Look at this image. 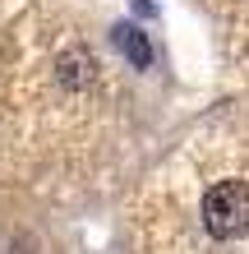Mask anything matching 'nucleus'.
I'll list each match as a JSON object with an SVG mask.
<instances>
[{
    "mask_svg": "<svg viewBox=\"0 0 249 254\" xmlns=\"http://www.w3.org/2000/svg\"><path fill=\"white\" fill-rule=\"evenodd\" d=\"M203 231L212 241H245L249 236V181L226 176L203 194Z\"/></svg>",
    "mask_w": 249,
    "mask_h": 254,
    "instance_id": "nucleus-1",
    "label": "nucleus"
},
{
    "mask_svg": "<svg viewBox=\"0 0 249 254\" xmlns=\"http://www.w3.org/2000/svg\"><path fill=\"white\" fill-rule=\"evenodd\" d=\"M111 42L120 47V56H125L134 69H148V65H152V47H148V37H143L134 23H115V28H111Z\"/></svg>",
    "mask_w": 249,
    "mask_h": 254,
    "instance_id": "nucleus-2",
    "label": "nucleus"
},
{
    "mask_svg": "<svg viewBox=\"0 0 249 254\" xmlns=\"http://www.w3.org/2000/svg\"><path fill=\"white\" fill-rule=\"evenodd\" d=\"M60 79H65L69 88H79V83H88V79H93V56H88L83 47H74V51H65V56H60Z\"/></svg>",
    "mask_w": 249,
    "mask_h": 254,
    "instance_id": "nucleus-3",
    "label": "nucleus"
}]
</instances>
